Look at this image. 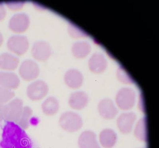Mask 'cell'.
<instances>
[{
  "mask_svg": "<svg viewBox=\"0 0 159 148\" xmlns=\"http://www.w3.org/2000/svg\"><path fill=\"white\" fill-rule=\"evenodd\" d=\"M98 110L101 116L107 119H113L117 113L113 102L108 99H103L99 102Z\"/></svg>",
  "mask_w": 159,
  "mask_h": 148,
  "instance_id": "52a82bcc",
  "label": "cell"
},
{
  "mask_svg": "<svg viewBox=\"0 0 159 148\" xmlns=\"http://www.w3.org/2000/svg\"><path fill=\"white\" fill-rule=\"evenodd\" d=\"M15 96V92L0 85V104L7 103Z\"/></svg>",
  "mask_w": 159,
  "mask_h": 148,
  "instance_id": "44dd1931",
  "label": "cell"
},
{
  "mask_svg": "<svg viewBox=\"0 0 159 148\" xmlns=\"http://www.w3.org/2000/svg\"><path fill=\"white\" fill-rule=\"evenodd\" d=\"M101 144L103 147L111 148L114 146L117 140V135L111 129H106L101 132L99 136Z\"/></svg>",
  "mask_w": 159,
  "mask_h": 148,
  "instance_id": "5bb4252c",
  "label": "cell"
},
{
  "mask_svg": "<svg viewBox=\"0 0 159 148\" xmlns=\"http://www.w3.org/2000/svg\"><path fill=\"white\" fill-rule=\"evenodd\" d=\"M135 136L139 140L146 142L147 140V121L145 118L138 122L134 131Z\"/></svg>",
  "mask_w": 159,
  "mask_h": 148,
  "instance_id": "d6986e66",
  "label": "cell"
},
{
  "mask_svg": "<svg viewBox=\"0 0 159 148\" xmlns=\"http://www.w3.org/2000/svg\"><path fill=\"white\" fill-rule=\"evenodd\" d=\"M49 92V87L45 82L37 81L28 86L27 95L29 99L33 101H37L43 99Z\"/></svg>",
  "mask_w": 159,
  "mask_h": 148,
  "instance_id": "277c9868",
  "label": "cell"
},
{
  "mask_svg": "<svg viewBox=\"0 0 159 148\" xmlns=\"http://www.w3.org/2000/svg\"><path fill=\"white\" fill-rule=\"evenodd\" d=\"M135 96L134 92L128 89H123L119 91L116 96V102L122 110H127L133 107Z\"/></svg>",
  "mask_w": 159,
  "mask_h": 148,
  "instance_id": "5b68a950",
  "label": "cell"
},
{
  "mask_svg": "<svg viewBox=\"0 0 159 148\" xmlns=\"http://www.w3.org/2000/svg\"><path fill=\"white\" fill-rule=\"evenodd\" d=\"M8 47L11 50L21 54L23 53L28 47V42L25 38L22 37H13L8 42Z\"/></svg>",
  "mask_w": 159,
  "mask_h": 148,
  "instance_id": "7c38bea8",
  "label": "cell"
},
{
  "mask_svg": "<svg viewBox=\"0 0 159 148\" xmlns=\"http://www.w3.org/2000/svg\"><path fill=\"white\" fill-rule=\"evenodd\" d=\"M34 56L39 60H44L49 56L50 49L47 44L39 42L35 44L33 49Z\"/></svg>",
  "mask_w": 159,
  "mask_h": 148,
  "instance_id": "ac0fdd59",
  "label": "cell"
},
{
  "mask_svg": "<svg viewBox=\"0 0 159 148\" xmlns=\"http://www.w3.org/2000/svg\"><path fill=\"white\" fill-rule=\"evenodd\" d=\"M4 107V105L0 104V122L2 121L3 119V108Z\"/></svg>",
  "mask_w": 159,
  "mask_h": 148,
  "instance_id": "603a6c76",
  "label": "cell"
},
{
  "mask_svg": "<svg viewBox=\"0 0 159 148\" xmlns=\"http://www.w3.org/2000/svg\"><path fill=\"white\" fill-rule=\"evenodd\" d=\"M65 81L66 85L70 87L76 89L81 85L82 76L76 71H69L65 75Z\"/></svg>",
  "mask_w": 159,
  "mask_h": 148,
  "instance_id": "e0dca14e",
  "label": "cell"
},
{
  "mask_svg": "<svg viewBox=\"0 0 159 148\" xmlns=\"http://www.w3.org/2000/svg\"><path fill=\"white\" fill-rule=\"evenodd\" d=\"M33 114V110L29 106L24 107L23 110L20 118L17 124L24 130H26L30 126V119Z\"/></svg>",
  "mask_w": 159,
  "mask_h": 148,
  "instance_id": "ffe728a7",
  "label": "cell"
},
{
  "mask_svg": "<svg viewBox=\"0 0 159 148\" xmlns=\"http://www.w3.org/2000/svg\"><path fill=\"white\" fill-rule=\"evenodd\" d=\"M6 15V11L3 5L0 3V21L2 20Z\"/></svg>",
  "mask_w": 159,
  "mask_h": 148,
  "instance_id": "7402d4cb",
  "label": "cell"
},
{
  "mask_svg": "<svg viewBox=\"0 0 159 148\" xmlns=\"http://www.w3.org/2000/svg\"><path fill=\"white\" fill-rule=\"evenodd\" d=\"M23 101L16 98L8 104L4 105L2 114L3 119L7 122L18 123L23 110Z\"/></svg>",
  "mask_w": 159,
  "mask_h": 148,
  "instance_id": "7a4b0ae2",
  "label": "cell"
},
{
  "mask_svg": "<svg viewBox=\"0 0 159 148\" xmlns=\"http://www.w3.org/2000/svg\"><path fill=\"white\" fill-rule=\"evenodd\" d=\"M135 119L136 115L133 113H124L120 115L117 120L119 130L123 133H130Z\"/></svg>",
  "mask_w": 159,
  "mask_h": 148,
  "instance_id": "ba28073f",
  "label": "cell"
},
{
  "mask_svg": "<svg viewBox=\"0 0 159 148\" xmlns=\"http://www.w3.org/2000/svg\"><path fill=\"white\" fill-rule=\"evenodd\" d=\"M88 100L87 95L84 92H76L71 95L69 99V104L72 109L80 110L86 106Z\"/></svg>",
  "mask_w": 159,
  "mask_h": 148,
  "instance_id": "8fae6325",
  "label": "cell"
},
{
  "mask_svg": "<svg viewBox=\"0 0 159 148\" xmlns=\"http://www.w3.org/2000/svg\"><path fill=\"white\" fill-rule=\"evenodd\" d=\"M2 148H32L30 139L23 129L13 122H8L3 129Z\"/></svg>",
  "mask_w": 159,
  "mask_h": 148,
  "instance_id": "6da1fadb",
  "label": "cell"
},
{
  "mask_svg": "<svg viewBox=\"0 0 159 148\" xmlns=\"http://www.w3.org/2000/svg\"><path fill=\"white\" fill-rule=\"evenodd\" d=\"M2 36L1 34L0 33V46L1 45V44L2 43Z\"/></svg>",
  "mask_w": 159,
  "mask_h": 148,
  "instance_id": "cb8c5ba5",
  "label": "cell"
},
{
  "mask_svg": "<svg viewBox=\"0 0 159 148\" xmlns=\"http://www.w3.org/2000/svg\"><path fill=\"white\" fill-rule=\"evenodd\" d=\"M79 148H100L96 136L93 132L86 131L80 136L79 139Z\"/></svg>",
  "mask_w": 159,
  "mask_h": 148,
  "instance_id": "30bf717a",
  "label": "cell"
},
{
  "mask_svg": "<svg viewBox=\"0 0 159 148\" xmlns=\"http://www.w3.org/2000/svg\"><path fill=\"white\" fill-rule=\"evenodd\" d=\"M59 109V101L56 98L50 96L43 102L42 109L44 114L52 116L57 113Z\"/></svg>",
  "mask_w": 159,
  "mask_h": 148,
  "instance_id": "4fadbf2b",
  "label": "cell"
},
{
  "mask_svg": "<svg viewBox=\"0 0 159 148\" xmlns=\"http://www.w3.org/2000/svg\"><path fill=\"white\" fill-rule=\"evenodd\" d=\"M20 81L15 74L8 72H0V85L10 90L17 89Z\"/></svg>",
  "mask_w": 159,
  "mask_h": 148,
  "instance_id": "9c48e42d",
  "label": "cell"
},
{
  "mask_svg": "<svg viewBox=\"0 0 159 148\" xmlns=\"http://www.w3.org/2000/svg\"><path fill=\"white\" fill-rule=\"evenodd\" d=\"M20 74L24 80L32 81L39 75V70L38 65L32 61H26L23 63L19 71Z\"/></svg>",
  "mask_w": 159,
  "mask_h": 148,
  "instance_id": "8992f818",
  "label": "cell"
},
{
  "mask_svg": "<svg viewBox=\"0 0 159 148\" xmlns=\"http://www.w3.org/2000/svg\"><path fill=\"white\" fill-rule=\"evenodd\" d=\"M18 61L17 58L7 53L0 55V68L5 70H12L17 67Z\"/></svg>",
  "mask_w": 159,
  "mask_h": 148,
  "instance_id": "9a60e30c",
  "label": "cell"
},
{
  "mask_svg": "<svg viewBox=\"0 0 159 148\" xmlns=\"http://www.w3.org/2000/svg\"><path fill=\"white\" fill-rule=\"evenodd\" d=\"M28 25V18L24 15H18L11 20L10 27L11 29L16 32H22L25 30Z\"/></svg>",
  "mask_w": 159,
  "mask_h": 148,
  "instance_id": "2e32d148",
  "label": "cell"
},
{
  "mask_svg": "<svg viewBox=\"0 0 159 148\" xmlns=\"http://www.w3.org/2000/svg\"><path fill=\"white\" fill-rule=\"evenodd\" d=\"M81 118L77 114L67 112L62 114L59 120V124L63 130L72 133L78 131L82 128Z\"/></svg>",
  "mask_w": 159,
  "mask_h": 148,
  "instance_id": "3957f363",
  "label": "cell"
}]
</instances>
